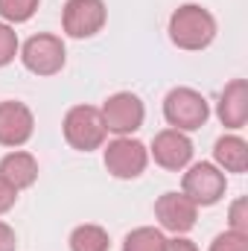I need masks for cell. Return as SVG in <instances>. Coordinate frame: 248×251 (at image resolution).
Instances as JSON below:
<instances>
[{"mask_svg":"<svg viewBox=\"0 0 248 251\" xmlns=\"http://www.w3.org/2000/svg\"><path fill=\"white\" fill-rule=\"evenodd\" d=\"M167 32H170V41L178 50L198 53V50L213 44V38H216V18L198 3H184V6H178L170 15Z\"/></svg>","mask_w":248,"mask_h":251,"instance_id":"6da1fadb","label":"cell"},{"mask_svg":"<svg viewBox=\"0 0 248 251\" xmlns=\"http://www.w3.org/2000/svg\"><path fill=\"white\" fill-rule=\"evenodd\" d=\"M210 117V105L204 100V94L193 91V88H173L164 97V120L170 128L178 131H198Z\"/></svg>","mask_w":248,"mask_h":251,"instance_id":"7a4b0ae2","label":"cell"},{"mask_svg":"<svg viewBox=\"0 0 248 251\" xmlns=\"http://www.w3.org/2000/svg\"><path fill=\"white\" fill-rule=\"evenodd\" d=\"M62 131L64 140L76 149V152H94L105 143L108 131L102 123V114L99 108L94 105H73L62 120Z\"/></svg>","mask_w":248,"mask_h":251,"instance_id":"3957f363","label":"cell"},{"mask_svg":"<svg viewBox=\"0 0 248 251\" xmlns=\"http://www.w3.org/2000/svg\"><path fill=\"white\" fill-rule=\"evenodd\" d=\"M64 59H67L64 41L50 32H38V35L26 38L21 47V62L35 76H56L64 67Z\"/></svg>","mask_w":248,"mask_h":251,"instance_id":"277c9868","label":"cell"},{"mask_svg":"<svg viewBox=\"0 0 248 251\" xmlns=\"http://www.w3.org/2000/svg\"><path fill=\"white\" fill-rule=\"evenodd\" d=\"M102 114V123H105V131L117 134V137H131L140 126H143V117H146V108L140 102L137 94L131 91H117L105 100V105L99 108Z\"/></svg>","mask_w":248,"mask_h":251,"instance_id":"5b68a950","label":"cell"},{"mask_svg":"<svg viewBox=\"0 0 248 251\" xmlns=\"http://www.w3.org/2000/svg\"><path fill=\"white\" fill-rule=\"evenodd\" d=\"M225 173L216 167V164H207V161H198V164H190L181 178V193L187 199H193L198 207H210L216 204L222 196H225Z\"/></svg>","mask_w":248,"mask_h":251,"instance_id":"8992f818","label":"cell"},{"mask_svg":"<svg viewBox=\"0 0 248 251\" xmlns=\"http://www.w3.org/2000/svg\"><path fill=\"white\" fill-rule=\"evenodd\" d=\"M146 164H149V149L137 137H114L105 146V170L120 181L137 178L146 170Z\"/></svg>","mask_w":248,"mask_h":251,"instance_id":"52a82bcc","label":"cell"},{"mask_svg":"<svg viewBox=\"0 0 248 251\" xmlns=\"http://www.w3.org/2000/svg\"><path fill=\"white\" fill-rule=\"evenodd\" d=\"M108 9L102 0H67L62 9V29L70 38H94L102 32Z\"/></svg>","mask_w":248,"mask_h":251,"instance_id":"ba28073f","label":"cell"},{"mask_svg":"<svg viewBox=\"0 0 248 251\" xmlns=\"http://www.w3.org/2000/svg\"><path fill=\"white\" fill-rule=\"evenodd\" d=\"M155 216L161 222L164 231L181 237L187 231L196 228V219H198V204L193 199H187L184 193H164L158 201H155Z\"/></svg>","mask_w":248,"mask_h":251,"instance_id":"9c48e42d","label":"cell"},{"mask_svg":"<svg viewBox=\"0 0 248 251\" xmlns=\"http://www.w3.org/2000/svg\"><path fill=\"white\" fill-rule=\"evenodd\" d=\"M149 155L155 158L158 167H164L170 173H178V170L190 167V161H193V140L187 137V131L164 128V131L155 134Z\"/></svg>","mask_w":248,"mask_h":251,"instance_id":"30bf717a","label":"cell"},{"mask_svg":"<svg viewBox=\"0 0 248 251\" xmlns=\"http://www.w3.org/2000/svg\"><path fill=\"white\" fill-rule=\"evenodd\" d=\"M32 131H35V117H32L29 105H24L18 100L0 102V146L18 149L32 137Z\"/></svg>","mask_w":248,"mask_h":251,"instance_id":"8fae6325","label":"cell"},{"mask_svg":"<svg viewBox=\"0 0 248 251\" xmlns=\"http://www.w3.org/2000/svg\"><path fill=\"white\" fill-rule=\"evenodd\" d=\"M216 117L225 128H246L248 123V82L246 79H234L225 85V91L219 94V105H216Z\"/></svg>","mask_w":248,"mask_h":251,"instance_id":"7c38bea8","label":"cell"},{"mask_svg":"<svg viewBox=\"0 0 248 251\" xmlns=\"http://www.w3.org/2000/svg\"><path fill=\"white\" fill-rule=\"evenodd\" d=\"M0 178H6L18 193L26 190V187H32V184L38 181V161H35L29 152L15 149V152H9V155L0 161Z\"/></svg>","mask_w":248,"mask_h":251,"instance_id":"4fadbf2b","label":"cell"},{"mask_svg":"<svg viewBox=\"0 0 248 251\" xmlns=\"http://www.w3.org/2000/svg\"><path fill=\"white\" fill-rule=\"evenodd\" d=\"M213 164L222 173H246L248 170V143L240 134H222L213 143Z\"/></svg>","mask_w":248,"mask_h":251,"instance_id":"5bb4252c","label":"cell"},{"mask_svg":"<svg viewBox=\"0 0 248 251\" xmlns=\"http://www.w3.org/2000/svg\"><path fill=\"white\" fill-rule=\"evenodd\" d=\"M111 240L108 231L99 225H79L70 234V251H108Z\"/></svg>","mask_w":248,"mask_h":251,"instance_id":"9a60e30c","label":"cell"},{"mask_svg":"<svg viewBox=\"0 0 248 251\" xmlns=\"http://www.w3.org/2000/svg\"><path fill=\"white\" fill-rule=\"evenodd\" d=\"M164 246H167L164 231L161 228H149V225L134 228L131 234H125L123 240V251H164Z\"/></svg>","mask_w":248,"mask_h":251,"instance_id":"2e32d148","label":"cell"},{"mask_svg":"<svg viewBox=\"0 0 248 251\" xmlns=\"http://www.w3.org/2000/svg\"><path fill=\"white\" fill-rule=\"evenodd\" d=\"M41 0H0V18L6 24H26L38 12Z\"/></svg>","mask_w":248,"mask_h":251,"instance_id":"e0dca14e","label":"cell"},{"mask_svg":"<svg viewBox=\"0 0 248 251\" xmlns=\"http://www.w3.org/2000/svg\"><path fill=\"white\" fill-rule=\"evenodd\" d=\"M18 50H21V44H18V32H15V26L6 24V21H0V67H6V64L15 62Z\"/></svg>","mask_w":248,"mask_h":251,"instance_id":"ac0fdd59","label":"cell"},{"mask_svg":"<svg viewBox=\"0 0 248 251\" xmlns=\"http://www.w3.org/2000/svg\"><path fill=\"white\" fill-rule=\"evenodd\" d=\"M210 251H248V234H237V231H225L216 234Z\"/></svg>","mask_w":248,"mask_h":251,"instance_id":"d6986e66","label":"cell"},{"mask_svg":"<svg viewBox=\"0 0 248 251\" xmlns=\"http://www.w3.org/2000/svg\"><path fill=\"white\" fill-rule=\"evenodd\" d=\"M228 231H237V234H248V199H237L228 210Z\"/></svg>","mask_w":248,"mask_h":251,"instance_id":"ffe728a7","label":"cell"},{"mask_svg":"<svg viewBox=\"0 0 248 251\" xmlns=\"http://www.w3.org/2000/svg\"><path fill=\"white\" fill-rule=\"evenodd\" d=\"M15 201H18V190L12 187L6 178H0V216L9 213L15 207Z\"/></svg>","mask_w":248,"mask_h":251,"instance_id":"44dd1931","label":"cell"},{"mask_svg":"<svg viewBox=\"0 0 248 251\" xmlns=\"http://www.w3.org/2000/svg\"><path fill=\"white\" fill-rule=\"evenodd\" d=\"M0 251H18V237L6 222H0Z\"/></svg>","mask_w":248,"mask_h":251,"instance_id":"7402d4cb","label":"cell"},{"mask_svg":"<svg viewBox=\"0 0 248 251\" xmlns=\"http://www.w3.org/2000/svg\"><path fill=\"white\" fill-rule=\"evenodd\" d=\"M164 251H198V246H196L193 240H187L184 234H181V237H175V240H167Z\"/></svg>","mask_w":248,"mask_h":251,"instance_id":"603a6c76","label":"cell"}]
</instances>
